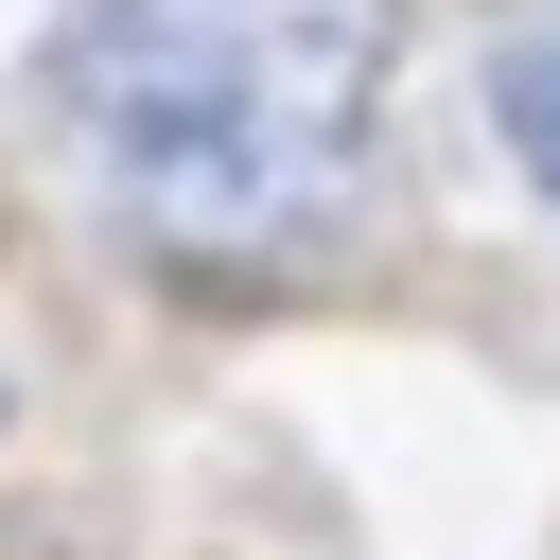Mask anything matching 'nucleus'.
I'll return each instance as SVG.
<instances>
[{
    "label": "nucleus",
    "instance_id": "nucleus-1",
    "mask_svg": "<svg viewBox=\"0 0 560 560\" xmlns=\"http://www.w3.org/2000/svg\"><path fill=\"white\" fill-rule=\"evenodd\" d=\"M385 105V0H70L52 140L158 245H280L350 192Z\"/></svg>",
    "mask_w": 560,
    "mask_h": 560
},
{
    "label": "nucleus",
    "instance_id": "nucleus-2",
    "mask_svg": "<svg viewBox=\"0 0 560 560\" xmlns=\"http://www.w3.org/2000/svg\"><path fill=\"white\" fill-rule=\"evenodd\" d=\"M490 122H508V158H525V175H542V192H560V18H542V35H508V52H490Z\"/></svg>",
    "mask_w": 560,
    "mask_h": 560
}]
</instances>
